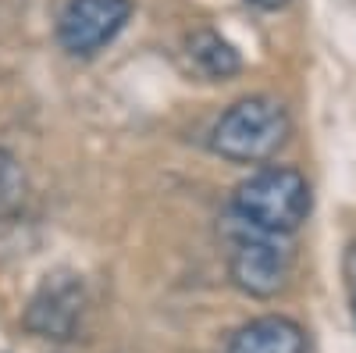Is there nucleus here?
<instances>
[{"instance_id":"f257e3e1","label":"nucleus","mask_w":356,"mask_h":353,"mask_svg":"<svg viewBox=\"0 0 356 353\" xmlns=\"http://www.w3.org/2000/svg\"><path fill=\"white\" fill-rule=\"evenodd\" d=\"M232 207L253 232L285 235L307 221L310 186L296 168H260L235 189Z\"/></svg>"},{"instance_id":"f03ea898","label":"nucleus","mask_w":356,"mask_h":353,"mask_svg":"<svg viewBox=\"0 0 356 353\" xmlns=\"http://www.w3.org/2000/svg\"><path fill=\"white\" fill-rule=\"evenodd\" d=\"M289 139V114L271 97H246L232 104L214 125V150L235 164H257L282 150Z\"/></svg>"},{"instance_id":"7ed1b4c3","label":"nucleus","mask_w":356,"mask_h":353,"mask_svg":"<svg viewBox=\"0 0 356 353\" xmlns=\"http://www.w3.org/2000/svg\"><path fill=\"white\" fill-rule=\"evenodd\" d=\"M129 15L132 0H68L57 22V40L68 54L89 57L122 33Z\"/></svg>"},{"instance_id":"20e7f679","label":"nucleus","mask_w":356,"mask_h":353,"mask_svg":"<svg viewBox=\"0 0 356 353\" xmlns=\"http://www.w3.org/2000/svg\"><path fill=\"white\" fill-rule=\"evenodd\" d=\"M232 282L239 285L250 297H275V292L285 289L289 279V253L271 240V235H246V240L235 243L232 260H228Z\"/></svg>"},{"instance_id":"39448f33","label":"nucleus","mask_w":356,"mask_h":353,"mask_svg":"<svg viewBox=\"0 0 356 353\" xmlns=\"http://www.w3.org/2000/svg\"><path fill=\"white\" fill-rule=\"evenodd\" d=\"M82 317V282L75 275H50L25 311V329L43 339H72Z\"/></svg>"},{"instance_id":"423d86ee","label":"nucleus","mask_w":356,"mask_h":353,"mask_svg":"<svg viewBox=\"0 0 356 353\" xmlns=\"http://www.w3.org/2000/svg\"><path fill=\"white\" fill-rule=\"evenodd\" d=\"M228 353H307V332L292 317L267 314L235 332Z\"/></svg>"},{"instance_id":"0eeeda50","label":"nucleus","mask_w":356,"mask_h":353,"mask_svg":"<svg viewBox=\"0 0 356 353\" xmlns=\"http://www.w3.org/2000/svg\"><path fill=\"white\" fill-rule=\"evenodd\" d=\"M186 50H189V61L207 79H232L235 72L243 68L239 50H235L228 40H221L218 33H211V29H196V33H189Z\"/></svg>"},{"instance_id":"6e6552de","label":"nucleus","mask_w":356,"mask_h":353,"mask_svg":"<svg viewBox=\"0 0 356 353\" xmlns=\"http://www.w3.org/2000/svg\"><path fill=\"white\" fill-rule=\"evenodd\" d=\"M25 171L22 164L0 146V218H15L25 203Z\"/></svg>"},{"instance_id":"1a4fd4ad","label":"nucleus","mask_w":356,"mask_h":353,"mask_svg":"<svg viewBox=\"0 0 356 353\" xmlns=\"http://www.w3.org/2000/svg\"><path fill=\"white\" fill-rule=\"evenodd\" d=\"M253 8H264V11H278V8H285L289 0H250Z\"/></svg>"},{"instance_id":"9d476101","label":"nucleus","mask_w":356,"mask_h":353,"mask_svg":"<svg viewBox=\"0 0 356 353\" xmlns=\"http://www.w3.org/2000/svg\"><path fill=\"white\" fill-rule=\"evenodd\" d=\"M353 311H356V297H353Z\"/></svg>"}]
</instances>
